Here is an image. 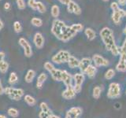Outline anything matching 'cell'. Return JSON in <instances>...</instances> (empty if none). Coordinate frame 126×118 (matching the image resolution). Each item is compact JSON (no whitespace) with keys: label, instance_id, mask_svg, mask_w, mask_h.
I'll use <instances>...</instances> for the list:
<instances>
[{"label":"cell","instance_id":"cell-16","mask_svg":"<svg viewBox=\"0 0 126 118\" xmlns=\"http://www.w3.org/2000/svg\"><path fill=\"white\" fill-rule=\"evenodd\" d=\"M50 74L51 75V77H52V79H53L54 80L58 81V82L62 81V70L54 68L52 71H50Z\"/></svg>","mask_w":126,"mask_h":118},{"label":"cell","instance_id":"cell-17","mask_svg":"<svg viewBox=\"0 0 126 118\" xmlns=\"http://www.w3.org/2000/svg\"><path fill=\"white\" fill-rule=\"evenodd\" d=\"M47 80V75L45 73H42L39 74V76L37 78L36 80V88L38 89H41L43 88V84Z\"/></svg>","mask_w":126,"mask_h":118},{"label":"cell","instance_id":"cell-51","mask_svg":"<svg viewBox=\"0 0 126 118\" xmlns=\"http://www.w3.org/2000/svg\"><path fill=\"white\" fill-rule=\"evenodd\" d=\"M125 17H126V11L125 12Z\"/></svg>","mask_w":126,"mask_h":118},{"label":"cell","instance_id":"cell-46","mask_svg":"<svg viewBox=\"0 0 126 118\" xmlns=\"http://www.w3.org/2000/svg\"><path fill=\"white\" fill-rule=\"evenodd\" d=\"M118 1V4L121 6H125V4H126V0H117Z\"/></svg>","mask_w":126,"mask_h":118},{"label":"cell","instance_id":"cell-52","mask_svg":"<svg viewBox=\"0 0 126 118\" xmlns=\"http://www.w3.org/2000/svg\"><path fill=\"white\" fill-rule=\"evenodd\" d=\"M104 2H107V1H109V0H103Z\"/></svg>","mask_w":126,"mask_h":118},{"label":"cell","instance_id":"cell-10","mask_svg":"<svg viewBox=\"0 0 126 118\" xmlns=\"http://www.w3.org/2000/svg\"><path fill=\"white\" fill-rule=\"evenodd\" d=\"M44 38L40 32H36L33 37V43L37 49H42L44 46Z\"/></svg>","mask_w":126,"mask_h":118},{"label":"cell","instance_id":"cell-40","mask_svg":"<svg viewBox=\"0 0 126 118\" xmlns=\"http://www.w3.org/2000/svg\"><path fill=\"white\" fill-rule=\"evenodd\" d=\"M120 50H121V53L122 52H125L126 51V38L125 39V41L123 43V44H122V46L120 47Z\"/></svg>","mask_w":126,"mask_h":118},{"label":"cell","instance_id":"cell-42","mask_svg":"<svg viewBox=\"0 0 126 118\" xmlns=\"http://www.w3.org/2000/svg\"><path fill=\"white\" fill-rule=\"evenodd\" d=\"M59 2H60L62 4H64V5H68V4L70 2L71 0H58Z\"/></svg>","mask_w":126,"mask_h":118},{"label":"cell","instance_id":"cell-2","mask_svg":"<svg viewBox=\"0 0 126 118\" xmlns=\"http://www.w3.org/2000/svg\"><path fill=\"white\" fill-rule=\"evenodd\" d=\"M100 37L106 46V49L110 51L113 55L117 56L121 54L120 47L116 45L113 31L110 28L105 27L100 31Z\"/></svg>","mask_w":126,"mask_h":118},{"label":"cell","instance_id":"cell-48","mask_svg":"<svg viewBox=\"0 0 126 118\" xmlns=\"http://www.w3.org/2000/svg\"><path fill=\"white\" fill-rule=\"evenodd\" d=\"M3 26H4V24H3V22H2V20L0 19V31H1V30L2 29Z\"/></svg>","mask_w":126,"mask_h":118},{"label":"cell","instance_id":"cell-1","mask_svg":"<svg viewBox=\"0 0 126 118\" xmlns=\"http://www.w3.org/2000/svg\"><path fill=\"white\" fill-rule=\"evenodd\" d=\"M51 32L58 39L63 42H68L77 34L72 27L67 26L62 21L58 19H55L53 21Z\"/></svg>","mask_w":126,"mask_h":118},{"label":"cell","instance_id":"cell-30","mask_svg":"<svg viewBox=\"0 0 126 118\" xmlns=\"http://www.w3.org/2000/svg\"><path fill=\"white\" fill-rule=\"evenodd\" d=\"M31 23H32V25L35 27H40L43 25V21L40 18H38V17H33L31 20Z\"/></svg>","mask_w":126,"mask_h":118},{"label":"cell","instance_id":"cell-38","mask_svg":"<svg viewBox=\"0 0 126 118\" xmlns=\"http://www.w3.org/2000/svg\"><path fill=\"white\" fill-rule=\"evenodd\" d=\"M52 114H53V113H52ZM50 115H51L50 113L40 111V113H39V118H48V117H49Z\"/></svg>","mask_w":126,"mask_h":118},{"label":"cell","instance_id":"cell-32","mask_svg":"<svg viewBox=\"0 0 126 118\" xmlns=\"http://www.w3.org/2000/svg\"><path fill=\"white\" fill-rule=\"evenodd\" d=\"M115 76V71L112 69H110L105 73V78L106 80H111V79Z\"/></svg>","mask_w":126,"mask_h":118},{"label":"cell","instance_id":"cell-41","mask_svg":"<svg viewBox=\"0 0 126 118\" xmlns=\"http://www.w3.org/2000/svg\"><path fill=\"white\" fill-rule=\"evenodd\" d=\"M120 59H122V60L126 62V51L120 54Z\"/></svg>","mask_w":126,"mask_h":118},{"label":"cell","instance_id":"cell-33","mask_svg":"<svg viewBox=\"0 0 126 118\" xmlns=\"http://www.w3.org/2000/svg\"><path fill=\"white\" fill-rule=\"evenodd\" d=\"M14 29L15 31V32L17 33H20L21 31H22V27H21V23H20L19 21H15L14 23Z\"/></svg>","mask_w":126,"mask_h":118},{"label":"cell","instance_id":"cell-21","mask_svg":"<svg viewBox=\"0 0 126 118\" xmlns=\"http://www.w3.org/2000/svg\"><path fill=\"white\" fill-rule=\"evenodd\" d=\"M35 76V72L33 69H29L27 72L25 76V80L26 83H32L33 81L34 78Z\"/></svg>","mask_w":126,"mask_h":118},{"label":"cell","instance_id":"cell-28","mask_svg":"<svg viewBox=\"0 0 126 118\" xmlns=\"http://www.w3.org/2000/svg\"><path fill=\"white\" fill-rule=\"evenodd\" d=\"M36 10H38V12L40 14H44L47 9L45 5L42 2H36Z\"/></svg>","mask_w":126,"mask_h":118},{"label":"cell","instance_id":"cell-20","mask_svg":"<svg viewBox=\"0 0 126 118\" xmlns=\"http://www.w3.org/2000/svg\"><path fill=\"white\" fill-rule=\"evenodd\" d=\"M84 33L86 35L87 38H88V39L90 41H92L93 39H94L96 37L95 31H94L92 29H91V28H87V29L84 30Z\"/></svg>","mask_w":126,"mask_h":118},{"label":"cell","instance_id":"cell-27","mask_svg":"<svg viewBox=\"0 0 126 118\" xmlns=\"http://www.w3.org/2000/svg\"><path fill=\"white\" fill-rule=\"evenodd\" d=\"M8 115L13 118H17L19 116V111L15 108H10L7 111Z\"/></svg>","mask_w":126,"mask_h":118},{"label":"cell","instance_id":"cell-26","mask_svg":"<svg viewBox=\"0 0 126 118\" xmlns=\"http://www.w3.org/2000/svg\"><path fill=\"white\" fill-rule=\"evenodd\" d=\"M59 14H60V10H59V7L57 5H53L51 7V16L54 18L58 17Z\"/></svg>","mask_w":126,"mask_h":118},{"label":"cell","instance_id":"cell-29","mask_svg":"<svg viewBox=\"0 0 126 118\" xmlns=\"http://www.w3.org/2000/svg\"><path fill=\"white\" fill-rule=\"evenodd\" d=\"M39 107H40V109L41 111L43 112H46V113H50L52 114V111L50 110V109L49 108V106L47 105V104L46 102H41L40 105H39Z\"/></svg>","mask_w":126,"mask_h":118},{"label":"cell","instance_id":"cell-15","mask_svg":"<svg viewBox=\"0 0 126 118\" xmlns=\"http://www.w3.org/2000/svg\"><path fill=\"white\" fill-rule=\"evenodd\" d=\"M92 60L90 58H84L82 60L80 61V65H79V69H80V71L83 73H84V71L86 69L88 68L89 65H92Z\"/></svg>","mask_w":126,"mask_h":118},{"label":"cell","instance_id":"cell-6","mask_svg":"<svg viewBox=\"0 0 126 118\" xmlns=\"http://www.w3.org/2000/svg\"><path fill=\"white\" fill-rule=\"evenodd\" d=\"M73 88L76 93H80L82 90V84L84 81V75L83 73H76L73 76Z\"/></svg>","mask_w":126,"mask_h":118},{"label":"cell","instance_id":"cell-4","mask_svg":"<svg viewBox=\"0 0 126 118\" xmlns=\"http://www.w3.org/2000/svg\"><path fill=\"white\" fill-rule=\"evenodd\" d=\"M70 57L71 55L69 52H68L67 50H59L57 54H55L52 57L51 61L55 63V64L60 65L62 64V63L68 62Z\"/></svg>","mask_w":126,"mask_h":118},{"label":"cell","instance_id":"cell-35","mask_svg":"<svg viewBox=\"0 0 126 118\" xmlns=\"http://www.w3.org/2000/svg\"><path fill=\"white\" fill-rule=\"evenodd\" d=\"M16 2H17V8L19 10H24L25 9V0H17L16 1Z\"/></svg>","mask_w":126,"mask_h":118},{"label":"cell","instance_id":"cell-25","mask_svg":"<svg viewBox=\"0 0 126 118\" xmlns=\"http://www.w3.org/2000/svg\"><path fill=\"white\" fill-rule=\"evenodd\" d=\"M8 69H9V64L6 61H0V73H6Z\"/></svg>","mask_w":126,"mask_h":118},{"label":"cell","instance_id":"cell-13","mask_svg":"<svg viewBox=\"0 0 126 118\" xmlns=\"http://www.w3.org/2000/svg\"><path fill=\"white\" fill-rule=\"evenodd\" d=\"M67 10L69 13H73L76 15H80L81 14V9L79 6L78 4H77L73 0H71L70 2L67 5Z\"/></svg>","mask_w":126,"mask_h":118},{"label":"cell","instance_id":"cell-34","mask_svg":"<svg viewBox=\"0 0 126 118\" xmlns=\"http://www.w3.org/2000/svg\"><path fill=\"white\" fill-rule=\"evenodd\" d=\"M71 27H72L77 32H79V31H80L84 29V25H81V24H74V25H71Z\"/></svg>","mask_w":126,"mask_h":118},{"label":"cell","instance_id":"cell-11","mask_svg":"<svg viewBox=\"0 0 126 118\" xmlns=\"http://www.w3.org/2000/svg\"><path fill=\"white\" fill-rule=\"evenodd\" d=\"M83 110L80 107H72L66 113V117L69 118H80Z\"/></svg>","mask_w":126,"mask_h":118},{"label":"cell","instance_id":"cell-45","mask_svg":"<svg viewBox=\"0 0 126 118\" xmlns=\"http://www.w3.org/2000/svg\"><path fill=\"white\" fill-rule=\"evenodd\" d=\"M4 58H5V53L2 52V51H0V61H3Z\"/></svg>","mask_w":126,"mask_h":118},{"label":"cell","instance_id":"cell-12","mask_svg":"<svg viewBox=\"0 0 126 118\" xmlns=\"http://www.w3.org/2000/svg\"><path fill=\"white\" fill-rule=\"evenodd\" d=\"M125 10H122V9H117L116 10L113 11V14H112V20L116 24V25H118L121 21V17H125Z\"/></svg>","mask_w":126,"mask_h":118},{"label":"cell","instance_id":"cell-24","mask_svg":"<svg viewBox=\"0 0 126 118\" xmlns=\"http://www.w3.org/2000/svg\"><path fill=\"white\" fill-rule=\"evenodd\" d=\"M18 81V76L16 73H14L12 72L10 74V76H9V80H8V82H9V84L10 85H14L15 84H17Z\"/></svg>","mask_w":126,"mask_h":118},{"label":"cell","instance_id":"cell-18","mask_svg":"<svg viewBox=\"0 0 126 118\" xmlns=\"http://www.w3.org/2000/svg\"><path fill=\"white\" fill-rule=\"evenodd\" d=\"M96 72H97L96 66L91 65H89L88 68L86 69V70L84 71V73L89 78H93V77H94V76H95Z\"/></svg>","mask_w":126,"mask_h":118},{"label":"cell","instance_id":"cell-23","mask_svg":"<svg viewBox=\"0 0 126 118\" xmlns=\"http://www.w3.org/2000/svg\"><path fill=\"white\" fill-rule=\"evenodd\" d=\"M116 69L118 72H121V73L126 72V62L122 60V59H120L116 65Z\"/></svg>","mask_w":126,"mask_h":118},{"label":"cell","instance_id":"cell-37","mask_svg":"<svg viewBox=\"0 0 126 118\" xmlns=\"http://www.w3.org/2000/svg\"><path fill=\"white\" fill-rule=\"evenodd\" d=\"M28 5L32 10H36V1L35 0H28Z\"/></svg>","mask_w":126,"mask_h":118},{"label":"cell","instance_id":"cell-3","mask_svg":"<svg viewBox=\"0 0 126 118\" xmlns=\"http://www.w3.org/2000/svg\"><path fill=\"white\" fill-rule=\"evenodd\" d=\"M4 94L8 95L10 99L14 101H19L24 96V90L21 88H14L12 87H7L4 89Z\"/></svg>","mask_w":126,"mask_h":118},{"label":"cell","instance_id":"cell-9","mask_svg":"<svg viewBox=\"0 0 126 118\" xmlns=\"http://www.w3.org/2000/svg\"><path fill=\"white\" fill-rule=\"evenodd\" d=\"M76 94L77 93L73 88V86L69 85V86L66 87L65 90L62 94V96L65 99L70 100V99H73V98H74L75 97H76Z\"/></svg>","mask_w":126,"mask_h":118},{"label":"cell","instance_id":"cell-44","mask_svg":"<svg viewBox=\"0 0 126 118\" xmlns=\"http://www.w3.org/2000/svg\"><path fill=\"white\" fill-rule=\"evenodd\" d=\"M10 3H9V2H6L5 4H4V9H5L6 10H10Z\"/></svg>","mask_w":126,"mask_h":118},{"label":"cell","instance_id":"cell-22","mask_svg":"<svg viewBox=\"0 0 126 118\" xmlns=\"http://www.w3.org/2000/svg\"><path fill=\"white\" fill-rule=\"evenodd\" d=\"M24 100H25L26 103L30 106H34L35 104H36V100H35V98L32 95H29V94H26V95L24 96Z\"/></svg>","mask_w":126,"mask_h":118},{"label":"cell","instance_id":"cell-43","mask_svg":"<svg viewBox=\"0 0 126 118\" xmlns=\"http://www.w3.org/2000/svg\"><path fill=\"white\" fill-rule=\"evenodd\" d=\"M4 88L2 87V82H1V80H0V95L2 94H4Z\"/></svg>","mask_w":126,"mask_h":118},{"label":"cell","instance_id":"cell-39","mask_svg":"<svg viewBox=\"0 0 126 118\" xmlns=\"http://www.w3.org/2000/svg\"><path fill=\"white\" fill-rule=\"evenodd\" d=\"M110 8L113 10V11L116 10L117 9H119V4H118L117 2H113L111 3V5H110Z\"/></svg>","mask_w":126,"mask_h":118},{"label":"cell","instance_id":"cell-14","mask_svg":"<svg viewBox=\"0 0 126 118\" xmlns=\"http://www.w3.org/2000/svg\"><path fill=\"white\" fill-rule=\"evenodd\" d=\"M62 81L64 83V84L67 87L69 85H73V76L70 73H69L66 70H62Z\"/></svg>","mask_w":126,"mask_h":118},{"label":"cell","instance_id":"cell-47","mask_svg":"<svg viewBox=\"0 0 126 118\" xmlns=\"http://www.w3.org/2000/svg\"><path fill=\"white\" fill-rule=\"evenodd\" d=\"M48 118H61V117L57 116V115H54V114H51V115H50L48 117Z\"/></svg>","mask_w":126,"mask_h":118},{"label":"cell","instance_id":"cell-8","mask_svg":"<svg viewBox=\"0 0 126 118\" xmlns=\"http://www.w3.org/2000/svg\"><path fill=\"white\" fill-rule=\"evenodd\" d=\"M92 61L94 62V66L101 67V66H107L109 65V61L104 58L99 54H94L92 57Z\"/></svg>","mask_w":126,"mask_h":118},{"label":"cell","instance_id":"cell-36","mask_svg":"<svg viewBox=\"0 0 126 118\" xmlns=\"http://www.w3.org/2000/svg\"><path fill=\"white\" fill-rule=\"evenodd\" d=\"M44 68L47 71H48V72L50 73V71H52L55 67L53 65L52 63H50V61H47L44 63Z\"/></svg>","mask_w":126,"mask_h":118},{"label":"cell","instance_id":"cell-49","mask_svg":"<svg viewBox=\"0 0 126 118\" xmlns=\"http://www.w3.org/2000/svg\"><path fill=\"white\" fill-rule=\"evenodd\" d=\"M0 118H7L5 115H3V114H0Z\"/></svg>","mask_w":126,"mask_h":118},{"label":"cell","instance_id":"cell-7","mask_svg":"<svg viewBox=\"0 0 126 118\" xmlns=\"http://www.w3.org/2000/svg\"><path fill=\"white\" fill-rule=\"evenodd\" d=\"M18 43L23 48L24 54H25V57H27V58L32 57V49L30 43L28 42L27 39H25V38H20Z\"/></svg>","mask_w":126,"mask_h":118},{"label":"cell","instance_id":"cell-5","mask_svg":"<svg viewBox=\"0 0 126 118\" xmlns=\"http://www.w3.org/2000/svg\"><path fill=\"white\" fill-rule=\"evenodd\" d=\"M121 96V88L117 83H111L109 86L107 97L109 98H117Z\"/></svg>","mask_w":126,"mask_h":118},{"label":"cell","instance_id":"cell-19","mask_svg":"<svg viewBox=\"0 0 126 118\" xmlns=\"http://www.w3.org/2000/svg\"><path fill=\"white\" fill-rule=\"evenodd\" d=\"M68 63V65L71 69H75V68H79V65H80V61L78 60L77 58H75L71 55Z\"/></svg>","mask_w":126,"mask_h":118},{"label":"cell","instance_id":"cell-31","mask_svg":"<svg viewBox=\"0 0 126 118\" xmlns=\"http://www.w3.org/2000/svg\"><path fill=\"white\" fill-rule=\"evenodd\" d=\"M101 92H102V90L99 87H94V89H93V97L95 98V99H98L101 95Z\"/></svg>","mask_w":126,"mask_h":118},{"label":"cell","instance_id":"cell-50","mask_svg":"<svg viewBox=\"0 0 126 118\" xmlns=\"http://www.w3.org/2000/svg\"><path fill=\"white\" fill-rule=\"evenodd\" d=\"M124 32H125V34L126 35V26H125V30H124Z\"/></svg>","mask_w":126,"mask_h":118},{"label":"cell","instance_id":"cell-53","mask_svg":"<svg viewBox=\"0 0 126 118\" xmlns=\"http://www.w3.org/2000/svg\"><path fill=\"white\" fill-rule=\"evenodd\" d=\"M65 118H69V117H65Z\"/></svg>","mask_w":126,"mask_h":118}]
</instances>
